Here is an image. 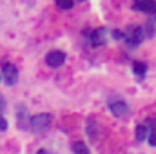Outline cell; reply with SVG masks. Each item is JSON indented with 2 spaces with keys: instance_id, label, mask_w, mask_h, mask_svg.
Returning a JSON list of instances; mask_svg holds the SVG:
<instances>
[{
  "instance_id": "8fae6325",
  "label": "cell",
  "mask_w": 156,
  "mask_h": 154,
  "mask_svg": "<svg viewBox=\"0 0 156 154\" xmlns=\"http://www.w3.org/2000/svg\"><path fill=\"white\" fill-rule=\"evenodd\" d=\"M55 2H56V5H58L60 9H64V11H67V9L73 7V0H55Z\"/></svg>"
},
{
  "instance_id": "ba28073f",
  "label": "cell",
  "mask_w": 156,
  "mask_h": 154,
  "mask_svg": "<svg viewBox=\"0 0 156 154\" xmlns=\"http://www.w3.org/2000/svg\"><path fill=\"white\" fill-rule=\"evenodd\" d=\"M147 132H149L147 121H145V123H140V125L136 127V140H138V142H144V140H147Z\"/></svg>"
},
{
  "instance_id": "4fadbf2b",
  "label": "cell",
  "mask_w": 156,
  "mask_h": 154,
  "mask_svg": "<svg viewBox=\"0 0 156 154\" xmlns=\"http://www.w3.org/2000/svg\"><path fill=\"white\" fill-rule=\"evenodd\" d=\"M7 129V121H5V118L0 114V131H5Z\"/></svg>"
},
{
  "instance_id": "52a82bcc",
  "label": "cell",
  "mask_w": 156,
  "mask_h": 154,
  "mask_svg": "<svg viewBox=\"0 0 156 154\" xmlns=\"http://www.w3.org/2000/svg\"><path fill=\"white\" fill-rule=\"evenodd\" d=\"M144 38V29L142 27H136V29H133V33H131V37H129V44L131 45H136V44H140Z\"/></svg>"
},
{
  "instance_id": "9c48e42d",
  "label": "cell",
  "mask_w": 156,
  "mask_h": 154,
  "mask_svg": "<svg viewBox=\"0 0 156 154\" xmlns=\"http://www.w3.org/2000/svg\"><path fill=\"white\" fill-rule=\"evenodd\" d=\"M133 71H134V75H138V76L142 78L144 75H145L147 67H145V64H144V62H134V65H133Z\"/></svg>"
},
{
  "instance_id": "6da1fadb",
  "label": "cell",
  "mask_w": 156,
  "mask_h": 154,
  "mask_svg": "<svg viewBox=\"0 0 156 154\" xmlns=\"http://www.w3.org/2000/svg\"><path fill=\"white\" fill-rule=\"evenodd\" d=\"M49 125H51V116L49 114H37L29 120V129L37 134L45 132L49 129Z\"/></svg>"
},
{
  "instance_id": "5b68a950",
  "label": "cell",
  "mask_w": 156,
  "mask_h": 154,
  "mask_svg": "<svg viewBox=\"0 0 156 154\" xmlns=\"http://www.w3.org/2000/svg\"><path fill=\"white\" fill-rule=\"evenodd\" d=\"M134 7L144 13H156V0H136Z\"/></svg>"
},
{
  "instance_id": "30bf717a",
  "label": "cell",
  "mask_w": 156,
  "mask_h": 154,
  "mask_svg": "<svg viewBox=\"0 0 156 154\" xmlns=\"http://www.w3.org/2000/svg\"><path fill=\"white\" fill-rule=\"evenodd\" d=\"M104 35H105V29H98V31H94V33H93V44H94V45L104 44Z\"/></svg>"
},
{
  "instance_id": "5bb4252c",
  "label": "cell",
  "mask_w": 156,
  "mask_h": 154,
  "mask_svg": "<svg viewBox=\"0 0 156 154\" xmlns=\"http://www.w3.org/2000/svg\"><path fill=\"white\" fill-rule=\"evenodd\" d=\"M5 111V100H4V96H0V114Z\"/></svg>"
},
{
  "instance_id": "7c38bea8",
  "label": "cell",
  "mask_w": 156,
  "mask_h": 154,
  "mask_svg": "<svg viewBox=\"0 0 156 154\" xmlns=\"http://www.w3.org/2000/svg\"><path fill=\"white\" fill-rule=\"evenodd\" d=\"M73 151H75V152H83V154L89 152V149L85 147V143H80V142H76V143L73 145Z\"/></svg>"
},
{
  "instance_id": "3957f363",
  "label": "cell",
  "mask_w": 156,
  "mask_h": 154,
  "mask_svg": "<svg viewBox=\"0 0 156 154\" xmlns=\"http://www.w3.org/2000/svg\"><path fill=\"white\" fill-rule=\"evenodd\" d=\"M4 78H5V83H9V85L16 83L18 71H16V67L13 64H4Z\"/></svg>"
},
{
  "instance_id": "277c9868",
  "label": "cell",
  "mask_w": 156,
  "mask_h": 154,
  "mask_svg": "<svg viewBox=\"0 0 156 154\" xmlns=\"http://www.w3.org/2000/svg\"><path fill=\"white\" fill-rule=\"evenodd\" d=\"M111 111H113V114L118 116V118H127L129 116V107H127V103L125 102H111Z\"/></svg>"
},
{
  "instance_id": "7a4b0ae2",
  "label": "cell",
  "mask_w": 156,
  "mask_h": 154,
  "mask_svg": "<svg viewBox=\"0 0 156 154\" xmlns=\"http://www.w3.org/2000/svg\"><path fill=\"white\" fill-rule=\"evenodd\" d=\"M64 62H66V53L64 51H51L45 56V64L49 67H60Z\"/></svg>"
},
{
  "instance_id": "8992f818",
  "label": "cell",
  "mask_w": 156,
  "mask_h": 154,
  "mask_svg": "<svg viewBox=\"0 0 156 154\" xmlns=\"http://www.w3.org/2000/svg\"><path fill=\"white\" fill-rule=\"evenodd\" d=\"M147 127H149V132H147V140L151 145L156 147V120H147Z\"/></svg>"
}]
</instances>
